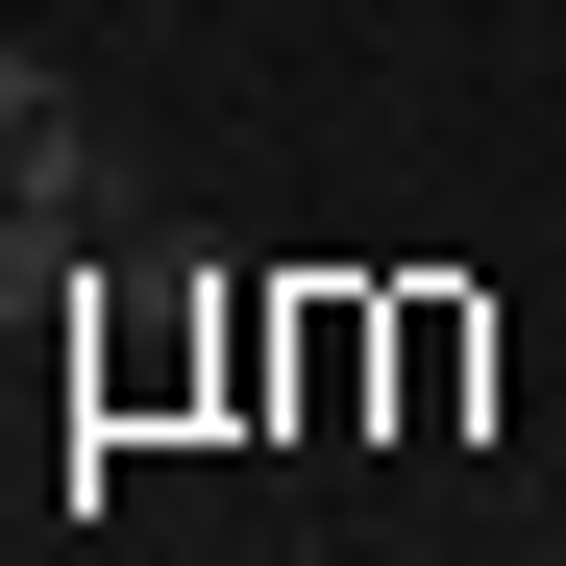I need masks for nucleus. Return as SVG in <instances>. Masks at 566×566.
<instances>
[{"mask_svg": "<svg viewBox=\"0 0 566 566\" xmlns=\"http://www.w3.org/2000/svg\"><path fill=\"white\" fill-rule=\"evenodd\" d=\"M99 198H124V148H99V124H74V99H50L25 148H0V222H99Z\"/></svg>", "mask_w": 566, "mask_h": 566, "instance_id": "f257e3e1", "label": "nucleus"}, {"mask_svg": "<svg viewBox=\"0 0 566 566\" xmlns=\"http://www.w3.org/2000/svg\"><path fill=\"white\" fill-rule=\"evenodd\" d=\"M25 124H50V50H25V25H0V148H25Z\"/></svg>", "mask_w": 566, "mask_h": 566, "instance_id": "f03ea898", "label": "nucleus"}, {"mask_svg": "<svg viewBox=\"0 0 566 566\" xmlns=\"http://www.w3.org/2000/svg\"><path fill=\"white\" fill-rule=\"evenodd\" d=\"M542 566H566V542H542Z\"/></svg>", "mask_w": 566, "mask_h": 566, "instance_id": "7ed1b4c3", "label": "nucleus"}]
</instances>
